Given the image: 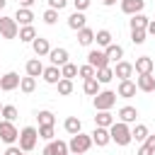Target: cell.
Returning <instances> with one entry per match:
<instances>
[{
	"label": "cell",
	"mask_w": 155,
	"mask_h": 155,
	"mask_svg": "<svg viewBox=\"0 0 155 155\" xmlns=\"http://www.w3.org/2000/svg\"><path fill=\"white\" fill-rule=\"evenodd\" d=\"M145 34L155 36V19H150V22H148V27H145Z\"/></svg>",
	"instance_id": "cell-47"
},
{
	"label": "cell",
	"mask_w": 155,
	"mask_h": 155,
	"mask_svg": "<svg viewBox=\"0 0 155 155\" xmlns=\"http://www.w3.org/2000/svg\"><path fill=\"white\" fill-rule=\"evenodd\" d=\"M92 104L97 111H111V107L116 104V92L111 90H99L94 97H92Z\"/></svg>",
	"instance_id": "cell-4"
},
{
	"label": "cell",
	"mask_w": 155,
	"mask_h": 155,
	"mask_svg": "<svg viewBox=\"0 0 155 155\" xmlns=\"http://www.w3.org/2000/svg\"><path fill=\"white\" fill-rule=\"evenodd\" d=\"M19 73H15V70H10V73H5L2 78H0V90L2 92H12V90H17L19 87Z\"/></svg>",
	"instance_id": "cell-8"
},
{
	"label": "cell",
	"mask_w": 155,
	"mask_h": 155,
	"mask_svg": "<svg viewBox=\"0 0 155 155\" xmlns=\"http://www.w3.org/2000/svg\"><path fill=\"white\" fill-rule=\"evenodd\" d=\"M41 155H70V150L65 140H46Z\"/></svg>",
	"instance_id": "cell-7"
},
{
	"label": "cell",
	"mask_w": 155,
	"mask_h": 155,
	"mask_svg": "<svg viewBox=\"0 0 155 155\" xmlns=\"http://www.w3.org/2000/svg\"><path fill=\"white\" fill-rule=\"evenodd\" d=\"M153 68H155V61H153L150 56H138L136 63H133V73H138V75L153 73Z\"/></svg>",
	"instance_id": "cell-12"
},
{
	"label": "cell",
	"mask_w": 155,
	"mask_h": 155,
	"mask_svg": "<svg viewBox=\"0 0 155 155\" xmlns=\"http://www.w3.org/2000/svg\"><path fill=\"white\" fill-rule=\"evenodd\" d=\"M75 75H78V65H75V63H70V61H68L65 65H61V78H68V80H73Z\"/></svg>",
	"instance_id": "cell-36"
},
{
	"label": "cell",
	"mask_w": 155,
	"mask_h": 155,
	"mask_svg": "<svg viewBox=\"0 0 155 155\" xmlns=\"http://www.w3.org/2000/svg\"><path fill=\"white\" fill-rule=\"evenodd\" d=\"M131 75H133V63H128V61H119L116 65H114V78H119V80H131Z\"/></svg>",
	"instance_id": "cell-13"
},
{
	"label": "cell",
	"mask_w": 155,
	"mask_h": 155,
	"mask_svg": "<svg viewBox=\"0 0 155 155\" xmlns=\"http://www.w3.org/2000/svg\"><path fill=\"white\" fill-rule=\"evenodd\" d=\"M143 7H145V0H121L124 15H138V12H143Z\"/></svg>",
	"instance_id": "cell-16"
},
{
	"label": "cell",
	"mask_w": 155,
	"mask_h": 155,
	"mask_svg": "<svg viewBox=\"0 0 155 155\" xmlns=\"http://www.w3.org/2000/svg\"><path fill=\"white\" fill-rule=\"evenodd\" d=\"M41 78H44V82H48V85H56V82L61 80V68H58V65H48V68H44Z\"/></svg>",
	"instance_id": "cell-22"
},
{
	"label": "cell",
	"mask_w": 155,
	"mask_h": 155,
	"mask_svg": "<svg viewBox=\"0 0 155 155\" xmlns=\"http://www.w3.org/2000/svg\"><path fill=\"white\" fill-rule=\"evenodd\" d=\"M90 2H92V0H73V7H75L78 12H85V10L90 7Z\"/></svg>",
	"instance_id": "cell-42"
},
{
	"label": "cell",
	"mask_w": 155,
	"mask_h": 155,
	"mask_svg": "<svg viewBox=\"0 0 155 155\" xmlns=\"http://www.w3.org/2000/svg\"><path fill=\"white\" fill-rule=\"evenodd\" d=\"M31 48H34L36 58H41V56H48V51H51V44H48V39H44V36H36V39L31 41Z\"/></svg>",
	"instance_id": "cell-18"
},
{
	"label": "cell",
	"mask_w": 155,
	"mask_h": 155,
	"mask_svg": "<svg viewBox=\"0 0 155 155\" xmlns=\"http://www.w3.org/2000/svg\"><path fill=\"white\" fill-rule=\"evenodd\" d=\"M92 148V136L90 133H75V136H70V140H68V150H70V155H85L87 150Z\"/></svg>",
	"instance_id": "cell-2"
},
{
	"label": "cell",
	"mask_w": 155,
	"mask_h": 155,
	"mask_svg": "<svg viewBox=\"0 0 155 155\" xmlns=\"http://www.w3.org/2000/svg\"><path fill=\"white\" fill-rule=\"evenodd\" d=\"M136 119H138V109H136V107L126 104V107L119 109V121H124V124H136Z\"/></svg>",
	"instance_id": "cell-19"
},
{
	"label": "cell",
	"mask_w": 155,
	"mask_h": 155,
	"mask_svg": "<svg viewBox=\"0 0 155 155\" xmlns=\"http://www.w3.org/2000/svg\"><path fill=\"white\" fill-rule=\"evenodd\" d=\"M39 138L53 140V126H39Z\"/></svg>",
	"instance_id": "cell-41"
},
{
	"label": "cell",
	"mask_w": 155,
	"mask_h": 155,
	"mask_svg": "<svg viewBox=\"0 0 155 155\" xmlns=\"http://www.w3.org/2000/svg\"><path fill=\"white\" fill-rule=\"evenodd\" d=\"M36 0H19V7H31Z\"/></svg>",
	"instance_id": "cell-48"
},
{
	"label": "cell",
	"mask_w": 155,
	"mask_h": 155,
	"mask_svg": "<svg viewBox=\"0 0 155 155\" xmlns=\"http://www.w3.org/2000/svg\"><path fill=\"white\" fill-rule=\"evenodd\" d=\"M19 138V131L15 128V124L12 121H0V140L2 143H7V145H15V140Z\"/></svg>",
	"instance_id": "cell-5"
},
{
	"label": "cell",
	"mask_w": 155,
	"mask_h": 155,
	"mask_svg": "<svg viewBox=\"0 0 155 155\" xmlns=\"http://www.w3.org/2000/svg\"><path fill=\"white\" fill-rule=\"evenodd\" d=\"M111 39H114V36H111L109 29H99V31H94V41H97V46H104V48H107L109 44H114Z\"/></svg>",
	"instance_id": "cell-30"
},
{
	"label": "cell",
	"mask_w": 155,
	"mask_h": 155,
	"mask_svg": "<svg viewBox=\"0 0 155 155\" xmlns=\"http://www.w3.org/2000/svg\"><path fill=\"white\" fill-rule=\"evenodd\" d=\"M19 41H24V44H31L34 39H36V29H34V24H24V27H19Z\"/></svg>",
	"instance_id": "cell-26"
},
{
	"label": "cell",
	"mask_w": 155,
	"mask_h": 155,
	"mask_svg": "<svg viewBox=\"0 0 155 155\" xmlns=\"http://www.w3.org/2000/svg\"><path fill=\"white\" fill-rule=\"evenodd\" d=\"M148 126L145 124H136L133 128H131V138L136 140V143H145V138H148Z\"/></svg>",
	"instance_id": "cell-28"
},
{
	"label": "cell",
	"mask_w": 155,
	"mask_h": 155,
	"mask_svg": "<svg viewBox=\"0 0 155 155\" xmlns=\"http://www.w3.org/2000/svg\"><path fill=\"white\" fill-rule=\"evenodd\" d=\"M24 70H27V75L39 78V75L44 73V63H41L39 58H29V61H27V65H24Z\"/></svg>",
	"instance_id": "cell-23"
},
{
	"label": "cell",
	"mask_w": 155,
	"mask_h": 155,
	"mask_svg": "<svg viewBox=\"0 0 155 155\" xmlns=\"http://www.w3.org/2000/svg\"><path fill=\"white\" fill-rule=\"evenodd\" d=\"M145 145L155 153V133H148V138H145Z\"/></svg>",
	"instance_id": "cell-46"
},
{
	"label": "cell",
	"mask_w": 155,
	"mask_h": 155,
	"mask_svg": "<svg viewBox=\"0 0 155 155\" xmlns=\"http://www.w3.org/2000/svg\"><path fill=\"white\" fill-rule=\"evenodd\" d=\"M0 116H2L5 121H15V119H17V107H12V104H5V107L0 109Z\"/></svg>",
	"instance_id": "cell-37"
},
{
	"label": "cell",
	"mask_w": 155,
	"mask_h": 155,
	"mask_svg": "<svg viewBox=\"0 0 155 155\" xmlns=\"http://www.w3.org/2000/svg\"><path fill=\"white\" fill-rule=\"evenodd\" d=\"M136 155H155V153H153L145 143H140V148H138V153H136Z\"/></svg>",
	"instance_id": "cell-44"
},
{
	"label": "cell",
	"mask_w": 155,
	"mask_h": 155,
	"mask_svg": "<svg viewBox=\"0 0 155 155\" xmlns=\"http://www.w3.org/2000/svg\"><path fill=\"white\" fill-rule=\"evenodd\" d=\"M17 34H19V24L15 22V17H0V36L17 39Z\"/></svg>",
	"instance_id": "cell-6"
},
{
	"label": "cell",
	"mask_w": 155,
	"mask_h": 155,
	"mask_svg": "<svg viewBox=\"0 0 155 155\" xmlns=\"http://www.w3.org/2000/svg\"><path fill=\"white\" fill-rule=\"evenodd\" d=\"M92 41H94V29H90V27L78 29V44L80 46H90Z\"/></svg>",
	"instance_id": "cell-27"
},
{
	"label": "cell",
	"mask_w": 155,
	"mask_h": 155,
	"mask_svg": "<svg viewBox=\"0 0 155 155\" xmlns=\"http://www.w3.org/2000/svg\"><path fill=\"white\" fill-rule=\"evenodd\" d=\"M19 150L22 153H31L34 148H36V140H39V128H34V126H24L22 131H19Z\"/></svg>",
	"instance_id": "cell-3"
},
{
	"label": "cell",
	"mask_w": 155,
	"mask_h": 155,
	"mask_svg": "<svg viewBox=\"0 0 155 155\" xmlns=\"http://www.w3.org/2000/svg\"><path fill=\"white\" fill-rule=\"evenodd\" d=\"M36 121H39V126H53V124H56V116H53V111L41 109V111L36 114Z\"/></svg>",
	"instance_id": "cell-34"
},
{
	"label": "cell",
	"mask_w": 155,
	"mask_h": 155,
	"mask_svg": "<svg viewBox=\"0 0 155 155\" xmlns=\"http://www.w3.org/2000/svg\"><path fill=\"white\" fill-rule=\"evenodd\" d=\"M148 22H150V17H145L143 12H138V15H131L128 27H131V29H145V27H148Z\"/></svg>",
	"instance_id": "cell-29"
},
{
	"label": "cell",
	"mask_w": 155,
	"mask_h": 155,
	"mask_svg": "<svg viewBox=\"0 0 155 155\" xmlns=\"http://www.w3.org/2000/svg\"><path fill=\"white\" fill-rule=\"evenodd\" d=\"M15 22H17L19 27L31 24V22H34V12H31V7H17V12H15Z\"/></svg>",
	"instance_id": "cell-17"
},
{
	"label": "cell",
	"mask_w": 155,
	"mask_h": 155,
	"mask_svg": "<svg viewBox=\"0 0 155 155\" xmlns=\"http://www.w3.org/2000/svg\"><path fill=\"white\" fill-rule=\"evenodd\" d=\"M90 136H92V145H97V148H104V145H109V143H111V136H109V128H102V126H94V131H92Z\"/></svg>",
	"instance_id": "cell-10"
},
{
	"label": "cell",
	"mask_w": 155,
	"mask_h": 155,
	"mask_svg": "<svg viewBox=\"0 0 155 155\" xmlns=\"http://www.w3.org/2000/svg\"><path fill=\"white\" fill-rule=\"evenodd\" d=\"M65 5H68V0H48V7H51V10H58V12H61Z\"/></svg>",
	"instance_id": "cell-43"
},
{
	"label": "cell",
	"mask_w": 155,
	"mask_h": 155,
	"mask_svg": "<svg viewBox=\"0 0 155 155\" xmlns=\"http://www.w3.org/2000/svg\"><path fill=\"white\" fill-rule=\"evenodd\" d=\"M99 2H102V5H104V7H111V5H114V2H116V0H99Z\"/></svg>",
	"instance_id": "cell-49"
},
{
	"label": "cell",
	"mask_w": 155,
	"mask_h": 155,
	"mask_svg": "<svg viewBox=\"0 0 155 155\" xmlns=\"http://www.w3.org/2000/svg\"><path fill=\"white\" fill-rule=\"evenodd\" d=\"M68 58H70V53H68V48H63V46L48 51V61H51V65H58V68H61V65L68 63Z\"/></svg>",
	"instance_id": "cell-11"
},
{
	"label": "cell",
	"mask_w": 155,
	"mask_h": 155,
	"mask_svg": "<svg viewBox=\"0 0 155 155\" xmlns=\"http://www.w3.org/2000/svg\"><path fill=\"white\" fill-rule=\"evenodd\" d=\"M104 53H107L109 63H119V61L124 58V46H119V44H109V46L104 48Z\"/></svg>",
	"instance_id": "cell-21"
},
{
	"label": "cell",
	"mask_w": 155,
	"mask_h": 155,
	"mask_svg": "<svg viewBox=\"0 0 155 155\" xmlns=\"http://www.w3.org/2000/svg\"><path fill=\"white\" fill-rule=\"evenodd\" d=\"M145 36H148L145 29H131V41H133L136 46H140V44L145 41Z\"/></svg>",
	"instance_id": "cell-39"
},
{
	"label": "cell",
	"mask_w": 155,
	"mask_h": 155,
	"mask_svg": "<svg viewBox=\"0 0 155 155\" xmlns=\"http://www.w3.org/2000/svg\"><path fill=\"white\" fill-rule=\"evenodd\" d=\"M87 63H90L94 70H99V68H107V65H109V58H107V53H104V51L92 48V51L87 53Z\"/></svg>",
	"instance_id": "cell-9"
},
{
	"label": "cell",
	"mask_w": 155,
	"mask_h": 155,
	"mask_svg": "<svg viewBox=\"0 0 155 155\" xmlns=\"http://www.w3.org/2000/svg\"><path fill=\"white\" fill-rule=\"evenodd\" d=\"M44 22H46V24H56V22H58V10H51V7H48V10L44 12Z\"/></svg>",
	"instance_id": "cell-40"
},
{
	"label": "cell",
	"mask_w": 155,
	"mask_h": 155,
	"mask_svg": "<svg viewBox=\"0 0 155 155\" xmlns=\"http://www.w3.org/2000/svg\"><path fill=\"white\" fill-rule=\"evenodd\" d=\"M136 87H138L140 92H155V78H153V73L138 75V78H136Z\"/></svg>",
	"instance_id": "cell-15"
},
{
	"label": "cell",
	"mask_w": 155,
	"mask_h": 155,
	"mask_svg": "<svg viewBox=\"0 0 155 155\" xmlns=\"http://www.w3.org/2000/svg\"><path fill=\"white\" fill-rule=\"evenodd\" d=\"M19 90H22L24 94H31V92L36 90V78H31V75H24V78L19 80Z\"/></svg>",
	"instance_id": "cell-32"
},
{
	"label": "cell",
	"mask_w": 155,
	"mask_h": 155,
	"mask_svg": "<svg viewBox=\"0 0 155 155\" xmlns=\"http://www.w3.org/2000/svg\"><path fill=\"white\" fill-rule=\"evenodd\" d=\"M5 155H22V150H19V145H7Z\"/></svg>",
	"instance_id": "cell-45"
},
{
	"label": "cell",
	"mask_w": 155,
	"mask_h": 155,
	"mask_svg": "<svg viewBox=\"0 0 155 155\" xmlns=\"http://www.w3.org/2000/svg\"><path fill=\"white\" fill-rule=\"evenodd\" d=\"M63 128H65V133L75 136V133H80V131H82V121H80L78 116H68V119L63 121Z\"/></svg>",
	"instance_id": "cell-25"
},
{
	"label": "cell",
	"mask_w": 155,
	"mask_h": 155,
	"mask_svg": "<svg viewBox=\"0 0 155 155\" xmlns=\"http://www.w3.org/2000/svg\"><path fill=\"white\" fill-rule=\"evenodd\" d=\"M22 155H27V153H22Z\"/></svg>",
	"instance_id": "cell-51"
},
{
	"label": "cell",
	"mask_w": 155,
	"mask_h": 155,
	"mask_svg": "<svg viewBox=\"0 0 155 155\" xmlns=\"http://www.w3.org/2000/svg\"><path fill=\"white\" fill-rule=\"evenodd\" d=\"M136 82L133 80H119V87H116V97H124V99H131L136 97Z\"/></svg>",
	"instance_id": "cell-14"
},
{
	"label": "cell",
	"mask_w": 155,
	"mask_h": 155,
	"mask_svg": "<svg viewBox=\"0 0 155 155\" xmlns=\"http://www.w3.org/2000/svg\"><path fill=\"white\" fill-rule=\"evenodd\" d=\"M94 78H97L99 85H107V82L114 80V68H109V65H107V68H99V70L94 73Z\"/></svg>",
	"instance_id": "cell-31"
},
{
	"label": "cell",
	"mask_w": 155,
	"mask_h": 155,
	"mask_svg": "<svg viewBox=\"0 0 155 155\" xmlns=\"http://www.w3.org/2000/svg\"><path fill=\"white\" fill-rule=\"evenodd\" d=\"M68 27L73 29V31H78V29H82V27H87V17H85V12H73L70 17H68Z\"/></svg>",
	"instance_id": "cell-20"
},
{
	"label": "cell",
	"mask_w": 155,
	"mask_h": 155,
	"mask_svg": "<svg viewBox=\"0 0 155 155\" xmlns=\"http://www.w3.org/2000/svg\"><path fill=\"white\" fill-rule=\"evenodd\" d=\"M82 92H85L87 97H94V94L99 92V82H97V78H87V80L82 82Z\"/></svg>",
	"instance_id": "cell-33"
},
{
	"label": "cell",
	"mask_w": 155,
	"mask_h": 155,
	"mask_svg": "<svg viewBox=\"0 0 155 155\" xmlns=\"http://www.w3.org/2000/svg\"><path fill=\"white\" fill-rule=\"evenodd\" d=\"M94 73H97V70H94L90 63H85V65H78V75H80L82 80H87V78H94Z\"/></svg>",
	"instance_id": "cell-38"
},
{
	"label": "cell",
	"mask_w": 155,
	"mask_h": 155,
	"mask_svg": "<svg viewBox=\"0 0 155 155\" xmlns=\"http://www.w3.org/2000/svg\"><path fill=\"white\" fill-rule=\"evenodd\" d=\"M5 5H7V0H0V10H5Z\"/></svg>",
	"instance_id": "cell-50"
},
{
	"label": "cell",
	"mask_w": 155,
	"mask_h": 155,
	"mask_svg": "<svg viewBox=\"0 0 155 155\" xmlns=\"http://www.w3.org/2000/svg\"><path fill=\"white\" fill-rule=\"evenodd\" d=\"M0 109H2V104H0Z\"/></svg>",
	"instance_id": "cell-52"
},
{
	"label": "cell",
	"mask_w": 155,
	"mask_h": 155,
	"mask_svg": "<svg viewBox=\"0 0 155 155\" xmlns=\"http://www.w3.org/2000/svg\"><path fill=\"white\" fill-rule=\"evenodd\" d=\"M114 121H116V116L111 111H97V116H94V126H102V128H109Z\"/></svg>",
	"instance_id": "cell-24"
},
{
	"label": "cell",
	"mask_w": 155,
	"mask_h": 155,
	"mask_svg": "<svg viewBox=\"0 0 155 155\" xmlns=\"http://www.w3.org/2000/svg\"><path fill=\"white\" fill-rule=\"evenodd\" d=\"M56 87H58V94L61 97H68L75 87H73V80H68V78H61L58 82H56Z\"/></svg>",
	"instance_id": "cell-35"
},
{
	"label": "cell",
	"mask_w": 155,
	"mask_h": 155,
	"mask_svg": "<svg viewBox=\"0 0 155 155\" xmlns=\"http://www.w3.org/2000/svg\"><path fill=\"white\" fill-rule=\"evenodd\" d=\"M109 136H111V143H116V145H128L133 138H131V126L128 124H124V121H114L111 126H109Z\"/></svg>",
	"instance_id": "cell-1"
}]
</instances>
